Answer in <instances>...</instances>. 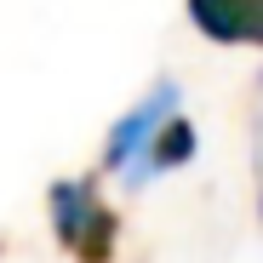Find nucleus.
<instances>
[{"label":"nucleus","mask_w":263,"mask_h":263,"mask_svg":"<svg viewBox=\"0 0 263 263\" xmlns=\"http://www.w3.org/2000/svg\"><path fill=\"white\" fill-rule=\"evenodd\" d=\"M52 223H58V240H63L80 263H109V257H115L120 217L103 206V195L92 189V178H63V183H52Z\"/></svg>","instance_id":"f257e3e1"},{"label":"nucleus","mask_w":263,"mask_h":263,"mask_svg":"<svg viewBox=\"0 0 263 263\" xmlns=\"http://www.w3.org/2000/svg\"><path fill=\"white\" fill-rule=\"evenodd\" d=\"M189 17L212 40L263 46V0H189Z\"/></svg>","instance_id":"f03ea898"},{"label":"nucleus","mask_w":263,"mask_h":263,"mask_svg":"<svg viewBox=\"0 0 263 263\" xmlns=\"http://www.w3.org/2000/svg\"><path fill=\"white\" fill-rule=\"evenodd\" d=\"M172 98H178V86H155V98H149L143 109H132V115L115 126V138H109V155H103V166H126V160H132V149H138V143L149 138V126L160 120V109H172Z\"/></svg>","instance_id":"7ed1b4c3"},{"label":"nucleus","mask_w":263,"mask_h":263,"mask_svg":"<svg viewBox=\"0 0 263 263\" xmlns=\"http://www.w3.org/2000/svg\"><path fill=\"white\" fill-rule=\"evenodd\" d=\"M149 155H155V166H183L195 155V126L183 115H166V132L149 143Z\"/></svg>","instance_id":"20e7f679"}]
</instances>
